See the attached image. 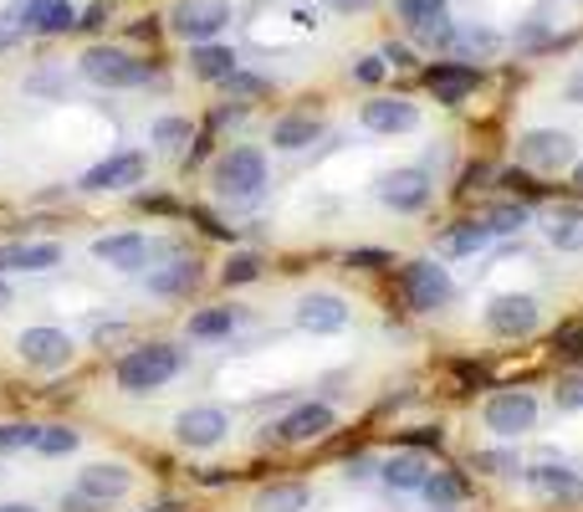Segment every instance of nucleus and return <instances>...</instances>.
Instances as JSON below:
<instances>
[{
    "label": "nucleus",
    "mask_w": 583,
    "mask_h": 512,
    "mask_svg": "<svg viewBox=\"0 0 583 512\" xmlns=\"http://www.w3.org/2000/svg\"><path fill=\"white\" fill-rule=\"evenodd\" d=\"M210 185H216L220 200H235V205H251L262 190H267V154L241 144V149H226L210 170Z\"/></svg>",
    "instance_id": "obj_1"
},
{
    "label": "nucleus",
    "mask_w": 583,
    "mask_h": 512,
    "mask_svg": "<svg viewBox=\"0 0 583 512\" xmlns=\"http://www.w3.org/2000/svg\"><path fill=\"white\" fill-rule=\"evenodd\" d=\"M180 364H184V354L174 343H144V349L118 358V385L129 394H149L180 375Z\"/></svg>",
    "instance_id": "obj_2"
},
{
    "label": "nucleus",
    "mask_w": 583,
    "mask_h": 512,
    "mask_svg": "<svg viewBox=\"0 0 583 512\" xmlns=\"http://www.w3.org/2000/svg\"><path fill=\"white\" fill-rule=\"evenodd\" d=\"M450 297H456V282H450V272L440 261L420 256V261L404 267V303L415 313H440V307H450Z\"/></svg>",
    "instance_id": "obj_3"
},
{
    "label": "nucleus",
    "mask_w": 583,
    "mask_h": 512,
    "mask_svg": "<svg viewBox=\"0 0 583 512\" xmlns=\"http://www.w3.org/2000/svg\"><path fill=\"white\" fill-rule=\"evenodd\" d=\"M231 26V0H180L169 11V32L184 41H216Z\"/></svg>",
    "instance_id": "obj_4"
},
{
    "label": "nucleus",
    "mask_w": 583,
    "mask_h": 512,
    "mask_svg": "<svg viewBox=\"0 0 583 512\" xmlns=\"http://www.w3.org/2000/svg\"><path fill=\"white\" fill-rule=\"evenodd\" d=\"M482 420H486V430H497L501 441H512V436L537 426V400L527 390H497L486 400Z\"/></svg>",
    "instance_id": "obj_5"
},
{
    "label": "nucleus",
    "mask_w": 583,
    "mask_h": 512,
    "mask_svg": "<svg viewBox=\"0 0 583 512\" xmlns=\"http://www.w3.org/2000/svg\"><path fill=\"white\" fill-rule=\"evenodd\" d=\"M83 77L98 87H138L144 77H149V68L138 62V57H129V51L118 47H93L83 57Z\"/></svg>",
    "instance_id": "obj_6"
},
{
    "label": "nucleus",
    "mask_w": 583,
    "mask_h": 512,
    "mask_svg": "<svg viewBox=\"0 0 583 512\" xmlns=\"http://www.w3.org/2000/svg\"><path fill=\"white\" fill-rule=\"evenodd\" d=\"M537 324H543V313H537V303L527 292H501V297H491V307H486V328H491L497 339H527Z\"/></svg>",
    "instance_id": "obj_7"
},
{
    "label": "nucleus",
    "mask_w": 583,
    "mask_h": 512,
    "mask_svg": "<svg viewBox=\"0 0 583 512\" xmlns=\"http://www.w3.org/2000/svg\"><path fill=\"white\" fill-rule=\"evenodd\" d=\"M517 159L533 164V170H563V164H573V134H563V129H527L517 138Z\"/></svg>",
    "instance_id": "obj_8"
},
{
    "label": "nucleus",
    "mask_w": 583,
    "mask_h": 512,
    "mask_svg": "<svg viewBox=\"0 0 583 512\" xmlns=\"http://www.w3.org/2000/svg\"><path fill=\"white\" fill-rule=\"evenodd\" d=\"M394 16L420 36V41H435V47H450L456 32H450L446 0H394Z\"/></svg>",
    "instance_id": "obj_9"
},
{
    "label": "nucleus",
    "mask_w": 583,
    "mask_h": 512,
    "mask_svg": "<svg viewBox=\"0 0 583 512\" xmlns=\"http://www.w3.org/2000/svg\"><path fill=\"white\" fill-rule=\"evenodd\" d=\"M379 200L389 210H400V216H415L430 205V174L425 170H389L379 180Z\"/></svg>",
    "instance_id": "obj_10"
},
{
    "label": "nucleus",
    "mask_w": 583,
    "mask_h": 512,
    "mask_svg": "<svg viewBox=\"0 0 583 512\" xmlns=\"http://www.w3.org/2000/svg\"><path fill=\"white\" fill-rule=\"evenodd\" d=\"M226 430H231V420H226V410H184L180 420H174V436H180V446H190V451H210V446L226 441Z\"/></svg>",
    "instance_id": "obj_11"
},
{
    "label": "nucleus",
    "mask_w": 583,
    "mask_h": 512,
    "mask_svg": "<svg viewBox=\"0 0 583 512\" xmlns=\"http://www.w3.org/2000/svg\"><path fill=\"white\" fill-rule=\"evenodd\" d=\"M144 170H149V159L144 154H113V159H102V164H93V170L77 180L83 190H129L144 180Z\"/></svg>",
    "instance_id": "obj_12"
},
{
    "label": "nucleus",
    "mask_w": 583,
    "mask_h": 512,
    "mask_svg": "<svg viewBox=\"0 0 583 512\" xmlns=\"http://www.w3.org/2000/svg\"><path fill=\"white\" fill-rule=\"evenodd\" d=\"M21 358L32 364V369H62L72 358V339L68 333H57V328H26L16 339Z\"/></svg>",
    "instance_id": "obj_13"
},
{
    "label": "nucleus",
    "mask_w": 583,
    "mask_h": 512,
    "mask_svg": "<svg viewBox=\"0 0 583 512\" xmlns=\"http://www.w3.org/2000/svg\"><path fill=\"white\" fill-rule=\"evenodd\" d=\"M359 119H364L368 134H410L420 123V108L404 98H368Z\"/></svg>",
    "instance_id": "obj_14"
},
{
    "label": "nucleus",
    "mask_w": 583,
    "mask_h": 512,
    "mask_svg": "<svg viewBox=\"0 0 583 512\" xmlns=\"http://www.w3.org/2000/svg\"><path fill=\"white\" fill-rule=\"evenodd\" d=\"M297 328H307V333H338V328H349V303L333 297V292H307L297 303Z\"/></svg>",
    "instance_id": "obj_15"
},
{
    "label": "nucleus",
    "mask_w": 583,
    "mask_h": 512,
    "mask_svg": "<svg viewBox=\"0 0 583 512\" xmlns=\"http://www.w3.org/2000/svg\"><path fill=\"white\" fill-rule=\"evenodd\" d=\"M328 430H333V410H328V405H297L292 415H282V420H277V441L302 446V441L328 436Z\"/></svg>",
    "instance_id": "obj_16"
},
{
    "label": "nucleus",
    "mask_w": 583,
    "mask_h": 512,
    "mask_svg": "<svg viewBox=\"0 0 583 512\" xmlns=\"http://www.w3.org/2000/svg\"><path fill=\"white\" fill-rule=\"evenodd\" d=\"M476 83H482V72L466 68V62H440V68L425 72V87H430L440 102H466L471 93H476Z\"/></svg>",
    "instance_id": "obj_17"
},
{
    "label": "nucleus",
    "mask_w": 583,
    "mask_h": 512,
    "mask_svg": "<svg viewBox=\"0 0 583 512\" xmlns=\"http://www.w3.org/2000/svg\"><path fill=\"white\" fill-rule=\"evenodd\" d=\"M62 261V246L57 241H11V246H0V272H47Z\"/></svg>",
    "instance_id": "obj_18"
},
{
    "label": "nucleus",
    "mask_w": 583,
    "mask_h": 512,
    "mask_svg": "<svg viewBox=\"0 0 583 512\" xmlns=\"http://www.w3.org/2000/svg\"><path fill=\"white\" fill-rule=\"evenodd\" d=\"M543 236L558 252H583V205H552L548 221H543Z\"/></svg>",
    "instance_id": "obj_19"
},
{
    "label": "nucleus",
    "mask_w": 583,
    "mask_h": 512,
    "mask_svg": "<svg viewBox=\"0 0 583 512\" xmlns=\"http://www.w3.org/2000/svg\"><path fill=\"white\" fill-rule=\"evenodd\" d=\"M93 256H102V261H108V267H118V272H138V267H144V256H149V241L138 236V231L102 236L98 246H93Z\"/></svg>",
    "instance_id": "obj_20"
},
{
    "label": "nucleus",
    "mask_w": 583,
    "mask_h": 512,
    "mask_svg": "<svg viewBox=\"0 0 583 512\" xmlns=\"http://www.w3.org/2000/svg\"><path fill=\"white\" fill-rule=\"evenodd\" d=\"M149 288L159 292V297H184V292H195L201 288V261L180 256V261H169V267H154Z\"/></svg>",
    "instance_id": "obj_21"
},
{
    "label": "nucleus",
    "mask_w": 583,
    "mask_h": 512,
    "mask_svg": "<svg viewBox=\"0 0 583 512\" xmlns=\"http://www.w3.org/2000/svg\"><path fill=\"white\" fill-rule=\"evenodd\" d=\"M379 472H384V481H389L394 492H420V487H425V477H430L435 466H430L425 456H415V451H400V456L384 461Z\"/></svg>",
    "instance_id": "obj_22"
},
{
    "label": "nucleus",
    "mask_w": 583,
    "mask_h": 512,
    "mask_svg": "<svg viewBox=\"0 0 583 512\" xmlns=\"http://www.w3.org/2000/svg\"><path fill=\"white\" fill-rule=\"evenodd\" d=\"M26 26L41 36L72 32V26H77V11H72V0H26Z\"/></svg>",
    "instance_id": "obj_23"
},
{
    "label": "nucleus",
    "mask_w": 583,
    "mask_h": 512,
    "mask_svg": "<svg viewBox=\"0 0 583 512\" xmlns=\"http://www.w3.org/2000/svg\"><path fill=\"white\" fill-rule=\"evenodd\" d=\"M317 138H323V119H317V113H287V119H277V129H271V144H277V149H307Z\"/></svg>",
    "instance_id": "obj_24"
},
{
    "label": "nucleus",
    "mask_w": 583,
    "mask_h": 512,
    "mask_svg": "<svg viewBox=\"0 0 583 512\" xmlns=\"http://www.w3.org/2000/svg\"><path fill=\"white\" fill-rule=\"evenodd\" d=\"M190 72L205 77V83H226V77L235 72V51L216 47V41H195V51H190Z\"/></svg>",
    "instance_id": "obj_25"
},
{
    "label": "nucleus",
    "mask_w": 583,
    "mask_h": 512,
    "mask_svg": "<svg viewBox=\"0 0 583 512\" xmlns=\"http://www.w3.org/2000/svg\"><path fill=\"white\" fill-rule=\"evenodd\" d=\"M134 487V477L123 472V466H87L83 481H77V492H87L93 502H113V497H123Z\"/></svg>",
    "instance_id": "obj_26"
},
{
    "label": "nucleus",
    "mask_w": 583,
    "mask_h": 512,
    "mask_svg": "<svg viewBox=\"0 0 583 512\" xmlns=\"http://www.w3.org/2000/svg\"><path fill=\"white\" fill-rule=\"evenodd\" d=\"M486 241H491L486 221H461V225H450L446 236H440V256H476Z\"/></svg>",
    "instance_id": "obj_27"
},
{
    "label": "nucleus",
    "mask_w": 583,
    "mask_h": 512,
    "mask_svg": "<svg viewBox=\"0 0 583 512\" xmlns=\"http://www.w3.org/2000/svg\"><path fill=\"white\" fill-rule=\"evenodd\" d=\"M522 472H527V481H533L537 492H548V497H568L573 487H579L563 461H537V466H522Z\"/></svg>",
    "instance_id": "obj_28"
},
{
    "label": "nucleus",
    "mask_w": 583,
    "mask_h": 512,
    "mask_svg": "<svg viewBox=\"0 0 583 512\" xmlns=\"http://www.w3.org/2000/svg\"><path fill=\"white\" fill-rule=\"evenodd\" d=\"M235 328V307H201L195 318H190V333L195 339H226Z\"/></svg>",
    "instance_id": "obj_29"
},
{
    "label": "nucleus",
    "mask_w": 583,
    "mask_h": 512,
    "mask_svg": "<svg viewBox=\"0 0 583 512\" xmlns=\"http://www.w3.org/2000/svg\"><path fill=\"white\" fill-rule=\"evenodd\" d=\"M482 221H486V231H491V236H517V231L527 225V205H491Z\"/></svg>",
    "instance_id": "obj_30"
},
{
    "label": "nucleus",
    "mask_w": 583,
    "mask_h": 512,
    "mask_svg": "<svg viewBox=\"0 0 583 512\" xmlns=\"http://www.w3.org/2000/svg\"><path fill=\"white\" fill-rule=\"evenodd\" d=\"M256 508L262 512H302L307 508V487H297V481H287V487H267Z\"/></svg>",
    "instance_id": "obj_31"
},
{
    "label": "nucleus",
    "mask_w": 583,
    "mask_h": 512,
    "mask_svg": "<svg viewBox=\"0 0 583 512\" xmlns=\"http://www.w3.org/2000/svg\"><path fill=\"white\" fill-rule=\"evenodd\" d=\"M420 492L430 497L435 508H456V502H461V492H466V487H461V481L450 477V472H430V477H425V487H420Z\"/></svg>",
    "instance_id": "obj_32"
},
{
    "label": "nucleus",
    "mask_w": 583,
    "mask_h": 512,
    "mask_svg": "<svg viewBox=\"0 0 583 512\" xmlns=\"http://www.w3.org/2000/svg\"><path fill=\"white\" fill-rule=\"evenodd\" d=\"M36 451H47V456H68V451H77V430L41 426V430H36Z\"/></svg>",
    "instance_id": "obj_33"
},
{
    "label": "nucleus",
    "mask_w": 583,
    "mask_h": 512,
    "mask_svg": "<svg viewBox=\"0 0 583 512\" xmlns=\"http://www.w3.org/2000/svg\"><path fill=\"white\" fill-rule=\"evenodd\" d=\"M190 119H180V113H169V119L154 123V144H165V149H180V144H190Z\"/></svg>",
    "instance_id": "obj_34"
},
{
    "label": "nucleus",
    "mask_w": 583,
    "mask_h": 512,
    "mask_svg": "<svg viewBox=\"0 0 583 512\" xmlns=\"http://www.w3.org/2000/svg\"><path fill=\"white\" fill-rule=\"evenodd\" d=\"M476 466H482V472H491V477H512V472H522V461H517L512 451H482V456H476Z\"/></svg>",
    "instance_id": "obj_35"
},
{
    "label": "nucleus",
    "mask_w": 583,
    "mask_h": 512,
    "mask_svg": "<svg viewBox=\"0 0 583 512\" xmlns=\"http://www.w3.org/2000/svg\"><path fill=\"white\" fill-rule=\"evenodd\" d=\"M256 277H262V261H256V256H231V267H226V282H231V288H241V282H256Z\"/></svg>",
    "instance_id": "obj_36"
},
{
    "label": "nucleus",
    "mask_w": 583,
    "mask_h": 512,
    "mask_svg": "<svg viewBox=\"0 0 583 512\" xmlns=\"http://www.w3.org/2000/svg\"><path fill=\"white\" fill-rule=\"evenodd\" d=\"M552 394H558V410H583V375H563Z\"/></svg>",
    "instance_id": "obj_37"
},
{
    "label": "nucleus",
    "mask_w": 583,
    "mask_h": 512,
    "mask_svg": "<svg viewBox=\"0 0 583 512\" xmlns=\"http://www.w3.org/2000/svg\"><path fill=\"white\" fill-rule=\"evenodd\" d=\"M36 430H41V426H0V451H21V446H36Z\"/></svg>",
    "instance_id": "obj_38"
},
{
    "label": "nucleus",
    "mask_w": 583,
    "mask_h": 512,
    "mask_svg": "<svg viewBox=\"0 0 583 512\" xmlns=\"http://www.w3.org/2000/svg\"><path fill=\"white\" fill-rule=\"evenodd\" d=\"M466 51H482V57H491V51L501 47V36L497 32H466V41H461Z\"/></svg>",
    "instance_id": "obj_39"
},
{
    "label": "nucleus",
    "mask_w": 583,
    "mask_h": 512,
    "mask_svg": "<svg viewBox=\"0 0 583 512\" xmlns=\"http://www.w3.org/2000/svg\"><path fill=\"white\" fill-rule=\"evenodd\" d=\"M226 87H231V93H241V98H256V93H267V83H262V77H241V72H231V77H226Z\"/></svg>",
    "instance_id": "obj_40"
},
{
    "label": "nucleus",
    "mask_w": 583,
    "mask_h": 512,
    "mask_svg": "<svg viewBox=\"0 0 583 512\" xmlns=\"http://www.w3.org/2000/svg\"><path fill=\"white\" fill-rule=\"evenodd\" d=\"M353 77H359V83H379V77H384V57H359Z\"/></svg>",
    "instance_id": "obj_41"
},
{
    "label": "nucleus",
    "mask_w": 583,
    "mask_h": 512,
    "mask_svg": "<svg viewBox=\"0 0 583 512\" xmlns=\"http://www.w3.org/2000/svg\"><path fill=\"white\" fill-rule=\"evenodd\" d=\"M384 261H389L384 252H353L349 256V267H384Z\"/></svg>",
    "instance_id": "obj_42"
},
{
    "label": "nucleus",
    "mask_w": 583,
    "mask_h": 512,
    "mask_svg": "<svg viewBox=\"0 0 583 512\" xmlns=\"http://www.w3.org/2000/svg\"><path fill=\"white\" fill-rule=\"evenodd\" d=\"M568 102H583V62H579V72H573V77H568Z\"/></svg>",
    "instance_id": "obj_43"
},
{
    "label": "nucleus",
    "mask_w": 583,
    "mask_h": 512,
    "mask_svg": "<svg viewBox=\"0 0 583 512\" xmlns=\"http://www.w3.org/2000/svg\"><path fill=\"white\" fill-rule=\"evenodd\" d=\"M328 5H333V11H368L374 0H328Z\"/></svg>",
    "instance_id": "obj_44"
},
{
    "label": "nucleus",
    "mask_w": 583,
    "mask_h": 512,
    "mask_svg": "<svg viewBox=\"0 0 583 512\" xmlns=\"http://www.w3.org/2000/svg\"><path fill=\"white\" fill-rule=\"evenodd\" d=\"M68 512H98V508H93V497H87V492H77V497L68 502Z\"/></svg>",
    "instance_id": "obj_45"
},
{
    "label": "nucleus",
    "mask_w": 583,
    "mask_h": 512,
    "mask_svg": "<svg viewBox=\"0 0 583 512\" xmlns=\"http://www.w3.org/2000/svg\"><path fill=\"white\" fill-rule=\"evenodd\" d=\"M102 21H108V11H102V5H93V11H87V21H77V26H102Z\"/></svg>",
    "instance_id": "obj_46"
},
{
    "label": "nucleus",
    "mask_w": 583,
    "mask_h": 512,
    "mask_svg": "<svg viewBox=\"0 0 583 512\" xmlns=\"http://www.w3.org/2000/svg\"><path fill=\"white\" fill-rule=\"evenodd\" d=\"M149 512H180V502H159V508H149Z\"/></svg>",
    "instance_id": "obj_47"
},
{
    "label": "nucleus",
    "mask_w": 583,
    "mask_h": 512,
    "mask_svg": "<svg viewBox=\"0 0 583 512\" xmlns=\"http://www.w3.org/2000/svg\"><path fill=\"white\" fill-rule=\"evenodd\" d=\"M0 307H11V288L5 282H0Z\"/></svg>",
    "instance_id": "obj_48"
},
{
    "label": "nucleus",
    "mask_w": 583,
    "mask_h": 512,
    "mask_svg": "<svg viewBox=\"0 0 583 512\" xmlns=\"http://www.w3.org/2000/svg\"><path fill=\"white\" fill-rule=\"evenodd\" d=\"M0 512H36V508H26V502H11V508H0Z\"/></svg>",
    "instance_id": "obj_49"
},
{
    "label": "nucleus",
    "mask_w": 583,
    "mask_h": 512,
    "mask_svg": "<svg viewBox=\"0 0 583 512\" xmlns=\"http://www.w3.org/2000/svg\"><path fill=\"white\" fill-rule=\"evenodd\" d=\"M573 180H579V185H583V164H579V170H573Z\"/></svg>",
    "instance_id": "obj_50"
},
{
    "label": "nucleus",
    "mask_w": 583,
    "mask_h": 512,
    "mask_svg": "<svg viewBox=\"0 0 583 512\" xmlns=\"http://www.w3.org/2000/svg\"><path fill=\"white\" fill-rule=\"evenodd\" d=\"M435 512H450V508H435Z\"/></svg>",
    "instance_id": "obj_51"
}]
</instances>
